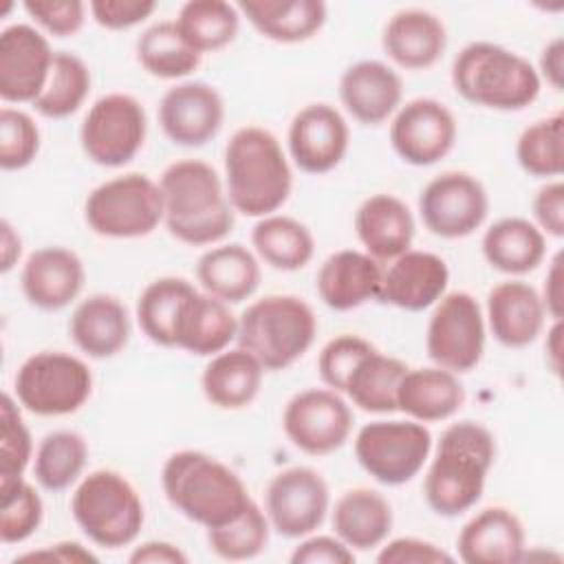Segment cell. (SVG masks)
<instances>
[{"instance_id": "40", "label": "cell", "mask_w": 564, "mask_h": 564, "mask_svg": "<svg viewBox=\"0 0 564 564\" xmlns=\"http://www.w3.org/2000/svg\"><path fill=\"white\" fill-rule=\"evenodd\" d=\"M88 463V443L75 430H55L42 436L33 456V476L46 491H64L82 480Z\"/></svg>"}, {"instance_id": "13", "label": "cell", "mask_w": 564, "mask_h": 564, "mask_svg": "<svg viewBox=\"0 0 564 564\" xmlns=\"http://www.w3.org/2000/svg\"><path fill=\"white\" fill-rule=\"evenodd\" d=\"M487 214L489 194L469 172H441L419 194V216L425 229L445 240L471 236L482 227Z\"/></svg>"}, {"instance_id": "23", "label": "cell", "mask_w": 564, "mask_h": 564, "mask_svg": "<svg viewBox=\"0 0 564 564\" xmlns=\"http://www.w3.org/2000/svg\"><path fill=\"white\" fill-rule=\"evenodd\" d=\"M485 322L498 344L507 348L531 346L546 322L540 291L524 280H505L489 289Z\"/></svg>"}, {"instance_id": "38", "label": "cell", "mask_w": 564, "mask_h": 564, "mask_svg": "<svg viewBox=\"0 0 564 564\" xmlns=\"http://www.w3.org/2000/svg\"><path fill=\"white\" fill-rule=\"evenodd\" d=\"M405 370L408 366L401 359L383 355L375 348L357 364L348 377L344 394L352 401V405L370 414L399 412L397 390Z\"/></svg>"}, {"instance_id": "15", "label": "cell", "mask_w": 564, "mask_h": 564, "mask_svg": "<svg viewBox=\"0 0 564 564\" xmlns=\"http://www.w3.org/2000/svg\"><path fill=\"white\" fill-rule=\"evenodd\" d=\"M282 430L300 452L326 456L344 447L350 438L352 410L348 401L330 388H306L286 401Z\"/></svg>"}, {"instance_id": "4", "label": "cell", "mask_w": 564, "mask_h": 564, "mask_svg": "<svg viewBox=\"0 0 564 564\" xmlns=\"http://www.w3.org/2000/svg\"><path fill=\"white\" fill-rule=\"evenodd\" d=\"M161 487L181 516L205 529L231 522L253 500L229 465L200 449L170 454L161 469Z\"/></svg>"}, {"instance_id": "17", "label": "cell", "mask_w": 564, "mask_h": 564, "mask_svg": "<svg viewBox=\"0 0 564 564\" xmlns=\"http://www.w3.org/2000/svg\"><path fill=\"white\" fill-rule=\"evenodd\" d=\"M55 51L46 35L18 22L0 33V99L4 104H33L44 90Z\"/></svg>"}, {"instance_id": "54", "label": "cell", "mask_w": 564, "mask_h": 564, "mask_svg": "<svg viewBox=\"0 0 564 564\" xmlns=\"http://www.w3.org/2000/svg\"><path fill=\"white\" fill-rule=\"evenodd\" d=\"M59 562V564H86V562H97L99 557L86 549L79 542L73 540H64V542H55L48 544L44 549L37 551H29L15 557V562Z\"/></svg>"}, {"instance_id": "56", "label": "cell", "mask_w": 564, "mask_h": 564, "mask_svg": "<svg viewBox=\"0 0 564 564\" xmlns=\"http://www.w3.org/2000/svg\"><path fill=\"white\" fill-rule=\"evenodd\" d=\"M562 253H555V258L551 260L549 269H546V278H544V286H542V304L546 308V315L551 319H562L564 313V289H562Z\"/></svg>"}, {"instance_id": "30", "label": "cell", "mask_w": 564, "mask_h": 564, "mask_svg": "<svg viewBox=\"0 0 564 564\" xmlns=\"http://www.w3.org/2000/svg\"><path fill=\"white\" fill-rule=\"evenodd\" d=\"M463 403L465 388L458 375L438 366L408 368L397 390L399 412L419 423L447 421Z\"/></svg>"}, {"instance_id": "12", "label": "cell", "mask_w": 564, "mask_h": 564, "mask_svg": "<svg viewBox=\"0 0 564 564\" xmlns=\"http://www.w3.org/2000/svg\"><path fill=\"white\" fill-rule=\"evenodd\" d=\"M148 117L143 104L126 93L99 97L79 128V143L88 161L101 167H123L143 148Z\"/></svg>"}, {"instance_id": "1", "label": "cell", "mask_w": 564, "mask_h": 564, "mask_svg": "<svg viewBox=\"0 0 564 564\" xmlns=\"http://www.w3.org/2000/svg\"><path fill=\"white\" fill-rule=\"evenodd\" d=\"M163 225L189 247L220 245L234 229V207L216 167L200 159L170 163L159 176Z\"/></svg>"}, {"instance_id": "2", "label": "cell", "mask_w": 564, "mask_h": 564, "mask_svg": "<svg viewBox=\"0 0 564 564\" xmlns=\"http://www.w3.org/2000/svg\"><path fill=\"white\" fill-rule=\"evenodd\" d=\"M423 478L427 507L443 518L469 511L482 496L496 458L494 434L476 421H458L441 432Z\"/></svg>"}, {"instance_id": "58", "label": "cell", "mask_w": 564, "mask_h": 564, "mask_svg": "<svg viewBox=\"0 0 564 564\" xmlns=\"http://www.w3.org/2000/svg\"><path fill=\"white\" fill-rule=\"evenodd\" d=\"M22 256V238L13 225L4 218L0 223V271L9 273Z\"/></svg>"}, {"instance_id": "43", "label": "cell", "mask_w": 564, "mask_h": 564, "mask_svg": "<svg viewBox=\"0 0 564 564\" xmlns=\"http://www.w3.org/2000/svg\"><path fill=\"white\" fill-rule=\"evenodd\" d=\"M518 165L535 178H557L564 170V117L562 112L527 126L516 141Z\"/></svg>"}, {"instance_id": "48", "label": "cell", "mask_w": 564, "mask_h": 564, "mask_svg": "<svg viewBox=\"0 0 564 564\" xmlns=\"http://www.w3.org/2000/svg\"><path fill=\"white\" fill-rule=\"evenodd\" d=\"M372 350H375V346L359 335L344 333V335L333 337L319 350V357H317V370H319V377L326 383V388L344 394L348 377L352 375L357 364Z\"/></svg>"}, {"instance_id": "47", "label": "cell", "mask_w": 564, "mask_h": 564, "mask_svg": "<svg viewBox=\"0 0 564 564\" xmlns=\"http://www.w3.org/2000/svg\"><path fill=\"white\" fill-rule=\"evenodd\" d=\"M40 152V128L35 119L20 110L4 106L0 110V167L7 172L29 167Z\"/></svg>"}, {"instance_id": "41", "label": "cell", "mask_w": 564, "mask_h": 564, "mask_svg": "<svg viewBox=\"0 0 564 564\" xmlns=\"http://www.w3.org/2000/svg\"><path fill=\"white\" fill-rule=\"evenodd\" d=\"M240 11L225 0H189L176 15L185 42L200 55L229 46L240 29Z\"/></svg>"}, {"instance_id": "7", "label": "cell", "mask_w": 564, "mask_h": 564, "mask_svg": "<svg viewBox=\"0 0 564 564\" xmlns=\"http://www.w3.org/2000/svg\"><path fill=\"white\" fill-rule=\"evenodd\" d=\"M70 513L82 533L101 549L130 546L145 522L139 491L115 469L86 474L70 496Z\"/></svg>"}, {"instance_id": "29", "label": "cell", "mask_w": 564, "mask_h": 564, "mask_svg": "<svg viewBox=\"0 0 564 564\" xmlns=\"http://www.w3.org/2000/svg\"><path fill=\"white\" fill-rule=\"evenodd\" d=\"M262 280L258 256L240 242H220L209 247L196 262V282L200 289L227 304L249 300Z\"/></svg>"}, {"instance_id": "18", "label": "cell", "mask_w": 564, "mask_h": 564, "mask_svg": "<svg viewBox=\"0 0 564 564\" xmlns=\"http://www.w3.org/2000/svg\"><path fill=\"white\" fill-rule=\"evenodd\" d=\"M350 145L346 117L330 104H308L295 112L286 132L289 156L306 174L335 170Z\"/></svg>"}, {"instance_id": "55", "label": "cell", "mask_w": 564, "mask_h": 564, "mask_svg": "<svg viewBox=\"0 0 564 564\" xmlns=\"http://www.w3.org/2000/svg\"><path fill=\"white\" fill-rule=\"evenodd\" d=\"M132 564H185L187 555L181 546L165 542V540H148L132 549L130 557Z\"/></svg>"}, {"instance_id": "50", "label": "cell", "mask_w": 564, "mask_h": 564, "mask_svg": "<svg viewBox=\"0 0 564 564\" xmlns=\"http://www.w3.org/2000/svg\"><path fill=\"white\" fill-rule=\"evenodd\" d=\"M379 564H449L454 562V555H449L438 544L423 540V538H394L388 540L379 553Z\"/></svg>"}, {"instance_id": "14", "label": "cell", "mask_w": 564, "mask_h": 564, "mask_svg": "<svg viewBox=\"0 0 564 564\" xmlns=\"http://www.w3.org/2000/svg\"><path fill=\"white\" fill-rule=\"evenodd\" d=\"M330 511V489L324 476L306 465H293L267 482L264 513L271 529L289 540H302L322 527Z\"/></svg>"}, {"instance_id": "32", "label": "cell", "mask_w": 564, "mask_h": 564, "mask_svg": "<svg viewBox=\"0 0 564 564\" xmlns=\"http://www.w3.org/2000/svg\"><path fill=\"white\" fill-rule=\"evenodd\" d=\"M236 335L238 317L231 304L198 289L187 297L176 326V348L196 357H214L227 350Z\"/></svg>"}, {"instance_id": "25", "label": "cell", "mask_w": 564, "mask_h": 564, "mask_svg": "<svg viewBox=\"0 0 564 564\" xmlns=\"http://www.w3.org/2000/svg\"><path fill=\"white\" fill-rule=\"evenodd\" d=\"M383 269L379 260L357 249L330 253L317 269L315 289L319 300L333 311H352L377 300Z\"/></svg>"}, {"instance_id": "49", "label": "cell", "mask_w": 564, "mask_h": 564, "mask_svg": "<svg viewBox=\"0 0 564 564\" xmlns=\"http://www.w3.org/2000/svg\"><path fill=\"white\" fill-rule=\"evenodd\" d=\"M29 18L53 37L75 35L86 20L88 4L82 0H26Z\"/></svg>"}, {"instance_id": "36", "label": "cell", "mask_w": 564, "mask_h": 564, "mask_svg": "<svg viewBox=\"0 0 564 564\" xmlns=\"http://www.w3.org/2000/svg\"><path fill=\"white\" fill-rule=\"evenodd\" d=\"M251 247L258 260L275 271H300L315 253L311 229L286 214H269L258 218L251 229Z\"/></svg>"}, {"instance_id": "5", "label": "cell", "mask_w": 564, "mask_h": 564, "mask_svg": "<svg viewBox=\"0 0 564 564\" xmlns=\"http://www.w3.org/2000/svg\"><path fill=\"white\" fill-rule=\"evenodd\" d=\"M452 86L474 106L511 112L538 99L542 79L524 55L496 42H471L454 57Z\"/></svg>"}, {"instance_id": "39", "label": "cell", "mask_w": 564, "mask_h": 564, "mask_svg": "<svg viewBox=\"0 0 564 564\" xmlns=\"http://www.w3.org/2000/svg\"><path fill=\"white\" fill-rule=\"evenodd\" d=\"M134 51L141 68L159 79H183L192 75L203 59V55L185 42L174 20L150 24L137 37Z\"/></svg>"}, {"instance_id": "21", "label": "cell", "mask_w": 564, "mask_h": 564, "mask_svg": "<svg viewBox=\"0 0 564 564\" xmlns=\"http://www.w3.org/2000/svg\"><path fill=\"white\" fill-rule=\"evenodd\" d=\"M447 284L449 269L441 256L423 249H408L390 260L377 300L401 311L419 313L434 306L447 293Z\"/></svg>"}, {"instance_id": "24", "label": "cell", "mask_w": 564, "mask_h": 564, "mask_svg": "<svg viewBox=\"0 0 564 564\" xmlns=\"http://www.w3.org/2000/svg\"><path fill=\"white\" fill-rule=\"evenodd\" d=\"M465 564H513L527 555L520 518L507 507H487L467 520L456 538Z\"/></svg>"}, {"instance_id": "28", "label": "cell", "mask_w": 564, "mask_h": 564, "mask_svg": "<svg viewBox=\"0 0 564 564\" xmlns=\"http://www.w3.org/2000/svg\"><path fill=\"white\" fill-rule=\"evenodd\" d=\"M130 315L123 302L108 293L82 300L68 322L73 344L93 359H110L130 341Z\"/></svg>"}, {"instance_id": "44", "label": "cell", "mask_w": 564, "mask_h": 564, "mask_svg": "<svg viewBox=\"0 0 564 564\" xmlns=\"http://www.w3.org/2000/svg\"><path fill=\"white\" fill-rule=\"evenodd\" d=\"M269 518L256 500L231 522L207 529V544L214 555L227 562H245L258 557L269 544Z\"/></svg>"}, {"instance_id": "22", "label": "cell", "mask_w": 564, "mask_h": 564, "mask_svg": "<svg viewBox=\"0 0 564 564\" xmlns=\"http://www.w3.org/2000/svg\"><path fill=\"white\" fill-rule=\"evenodd\" d=\"M403 79L381 59H359L339 77V101L361 126L388 121L401 106Z\"/></svg>"}, {"instance_id": "53", "label": "cell", "mask_w": 564, "mask_h": 564, "mask_svg": "<svg viewBox=\"0 0 564 564\" xmlns=\"http://www.w3.org/2000/svg\"><path fill=\"white\" fill-rule=\"evenodd\" d=\"M291 564H352L355 551L337 535H306L291 553Z\"/></svg>"}, {"instance_id": "26", "label": "cell", "mask_w": 564, "mask_h": 564, "mask_svg": "<svg viewBox=\"0 0 564 564\" xmlns=\"http://www.w3.org/2000/svg\"><path fill=\"white\" fill-rule=\"evenodd\" d=\"M416 223L412 209L394 194H372L355 212V234L368 256L390 262L412 249Z\"/></svg>"}, {"instance_id": "59", "label": "cell", "mask_w": 564, "mask_h": 564, "mask_svg": "<svg viewBox=\"0 0 564 564\" xmlns=\"http://www.w3.org/2000/svg\"><path fill=\"white\" fill-rule=\"evenodd\" d=\"M562 319H553L551 328L546 330V341H544V357H546V366L553 375L562 372Z\"/></svg>"}, {"instance_id": "52", "label": "cell", "mask_w": 564, "mask_h": 564, "mask_svg": "<svg viewBox=\"0 0 564 564\" xmlns=\"http://www.w3.org/2000/svg\"><path fill=\"white\" fill-rule=\"evenodd\" d=\"M531 212H533V225L544 236L562 238L564 236V183L557 178L544 183L531 200Z\"/></svg>"}, {"instance_id": "8", "label": "cell", "mask_w": 564, "mask_h": 564, "mask_svg": "<svg viewBox=\"0 0 564 564\" xmlns=\"http://www.w3.org/2000/svg\"><path fill=\"white\" fill-rule=\"evenodd\" d=\"M159 181L128 172L99 183L84 203V220L97 236L132 240L150 236L163 223Z\"/></svg>"}, {"instance_id": "31", "label": "cell", "mask_w": 564, "mask_h": 564, "mask_svg": "<svg viewBox=\"0 0 564 564\" xmlns=\"http://www.w3.org/2000/svg\"><path fill=\"white\" fill-rule=\"evenodd\" d=\"M392 507L383 494L355 487L344 491L333 511V533L352 551H370L381 546L392 531Z\"/></svg>"}, {"instance_id": "19", "label": "cell", "mask_w": 564, "mask_h": 564, "mask_svg": "<svg viewBox=\"0 0 564 564\" xmlns=\"http://www.w3.org/2000/svg\"><path fill=\"white\" fill-rule=\"evenodd\" d=\"M225 101L216 86L205 82H178L159 101V126L181 148H200L223 128Z\"/></svg>"}, {"instance_id": "27", "label": "cell", "mask_w": 564, "mask_h": 564, "mask_svg": "<svg viewBox=\"0 0 564 564\" xmlns=\"http://www.w3.org/2000/svg\"><path fill=\"white\" fill-rule=\"evenodd\" d=\"M383 53L405 70L434 66L447 48V31L438 15L425 9H401L392 13L381 35Z\"/></svg>"}, {"instance_id": "45", "label": "cell", "mask_w": 564, "mask_h": 564, "mask_svg": "<svg viewBox=\"0 0 564 564\" xmlns=\"http://www.w3.org/2000/svg\"><path fill=\"white\" fill-rule=\"evenodd\" d=\"M44 520V502L24 478L0 482V540L2 544L26 542Z\"/></svg>"}, {"instance_id": "33", "label": "cell", "mask_w": 564, "mask_h": 564, "mask_svg": "<svg viewBox=\"0 0 564 564\" xmlns=\"http://www.w3.org/2000/svg\"><path fill=\"white\" fill-rule=\"evenodd\" d=\"M236 7L262 37L280 44L311 40L328 15L322 0H242Z\"/></svg>"}, {"instance_id": "6", "label": "cell", "mask_w": 564, "mask_h": 564, "mask_svg": "<svg viewBox=\"0 0 564 564\" xmlns=\"http://www.w3.org/2000/svg\"><path fill=\"white\" fill-rule=\"evenodd\" d=\"M315 335L317 317L308 302L289 293H271L240 313L236 341L264 370H284L306 355Z\"/></svg>"}, {"instance_id": "11", "label": "cell", "mask_w": 564, "mask_h": 564, "mask_svg": "<svg viewBox=\"0 0 564 564\" xmlns=\"http://www.w3.org/2000/svg\"><path fill=\"white\" fill-rule=\"evenodd\" d=\"M487 341L485 311L467 291H449L436 304L425 330V352L454 375L474 370Z\"/></svg>"}, {"instance_id": "20", "label": "cell", "mask_w": 564, "mask_h": 564, "mask_svg": "<svg viewBox=\"0 0 564 564\" xmlns=\"http://www.w3.org/2000/svg\"><path fill=\"white\" fill-rule=\"evenodd\" d=\"M86 269L82 258L66 247L48 245L26 256L20 271V289L26 302L40 311H62L84 289Z\"/></svg>"}, {"instance_id": "34", "label": "cell", "mask_w": 564, "mask_h": 564, "mask_svg": "<svg viewBox=\"0 0 564 564\" xmlns=\"http://www.w3.org/2000/svg\"><path fill=\"white\" fill-rule=\"evenodd\" d=\"M264 372L262 364L245 348H227L209 357L200 375V390L218 410H242L260 394Z\"/></svg>"}, {"instance_id": "37", "label": "cell", "mask_w": 564, "mask_h": 564, "mask_svg": "<svg viewBox=\"0 0 564 564\" xmlns=\"http://www.w3.org/2000/svg\"><path fill=\"white\" fill-rule=\"evenodd\" d=\"M196 286L178 275L152 280L137 300V322L143 335L163 348H176V326L187 297Z\"/></svg>"}, {"instance_id": "10", "label": "cell", "mask_w": 564, "mask_h": 564, "mask_svg": "<svg viewBox=\"0 0 564 564\" xmlns=\"http://www.w3.org/2000/svg\"><path fill=\"white\" fill-rule=\"evenodd\" d=\"M434 441L425 423L414 419H379L366 423L355 436V458L381 485L399 487L421 474Z\"/></svg>"}, {"instance_id": "35", "label": "cell", "mask_w": 564, "mask_h": 564, "mask_svg": "<svg viewBox=\"0 0 564 564\" xmlns=\"http://www.w3.org/2000/svg\"><path fill=\"white\" fill-rule=\"evenodd\" d=\"M487 264L505 275L535 271L546 256V236L522 216H505L489 225L480 240Z\"/></svg>"}, {"instance_id": "9", "label": "cell", "mask_w": 564, "mask_h": 564, "mask_svg": "<svg viewBox=\"0 0 564 564\" xmlns=\"http://www.w3.org/2000/svg\"><path fill=\"white\" fill-rule=\"evenodd\" d=\"M13 392L20 408L31 414L66 416L90 399L93 372L84 359L70 352L40 350L20 364Z\"/></svg>"}, {"instance_id": "3", "label": "cell", "mask_w": 564, "mask_h": 564, "mask_svg": "<svg viewBox=\"0 0 564 564\" xmlns=\"http://www.w3.org/2000/svg\"><path fill=\"white\" fill-rule=\"evenodd\" d=\"M293 189L280 139L260 126L238 128L225 145V192L234 212L251 218L275 214Z\"/></svg>"}, {"instance_id": "46", "label": "cell", "mask_w": 564, "mask_h": 564, "mask_svg": "<svg viewBox=\"0 0 564 564\" xmlns=\"http://www.w3.org/2000/svg\"><path fill=\"white\" fill-rule=\"evenodd\" d=\"M20 403L4 392L0 401V482L24 478L35 449L31 432L20 414Z\"/></svg>"}, {"instance_id": "16", "label": "cell", "mask_w": 564, "mask_h": 564, "mask_svg": "<svg viewBox=\"0 0 564 564\" xmlns=\"http://www.w3.org/2000/svg\"><path fill=\"white\" fill-rule=\"evenodd\" d=\"M454 112L438 99L416 97L399 106L390 121V145L397 156L414 167H427L445 159L456 143Z\"/></svg>"}, {"instance_id": "57", "label": "cell", "mask_w": 564, "mask_h": 564, "mask_svg": "<svg viewBox=\"0 0 564 564\" xmlns=\"http://www.w3.org/2000/svg\"><path fill=\"white\" fill-rule=\"evenodd\" d=\"M540 79H544L551 88L562 90V77H564V40L553 37L546 42V46L540 53V62L535 66Z\"/></svg>"}, {"instance_id": "42", "label": "cell", "mask_w": 564, "mask_h": 564, "mask_svg": "<svg viewBox=\"0 0 564 564\" xmlns=\"http://www.w3.org/2000/svg\"><path fill=\"white\" fill-rule=\"evenodd\" d=\"M90 93L88 64L68 51H55L48 82L31 104L46 119H66L75 115Z\"/></svg>"}, {"instance_id": "51", "label": "cell", "mask_w": 564, "mask_h": 564, "mask_svg": "<svg viewBox=\"0 0 564 564\" xmlns=\"http://www.w3.org/2000/svg\"><path fill=\"white\" fill-rule=\"evenodd\" d=\"M93 20L108 31H123L141 24L156 11L154 0H93L88 2Z\"/></svg>"}]
</instances>
